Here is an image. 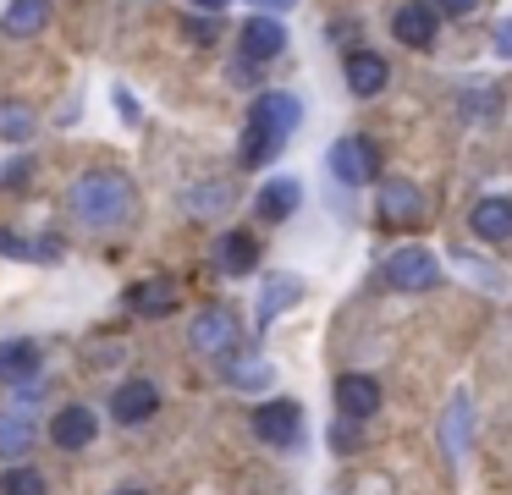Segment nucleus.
I'll list each match as a JSON object with an SVG mask.
<instances>
[{
	"instance_id": "f257e3e1",
	"label": "nucleus",
	"mask_w": 512,
	"mask_h": 495,
	"mask_svg": "<svg viewBox=\"0 0 512 495\" xmlns=\"http://www.w3.org/2000/svg\"><path fill=\"white\" fill-rule=\"evenodd\" d=\"M72 209H78V220L89 231H116V226L133 220L138 193L122 171H105L100 165V171H83L78 182H72Z\"/></svg>"
},
{
	"instance_id": "f03ea898",
	"label": "nucleus",
	"mask_w": 512,
	"mask_h": 495,
	"mask_svg": "<svg viewBox=\"0 0 512 495\" xmlns=\"http://www.w3.org/2000/svg\"><path fill=\"white\" fill-rule=\"evenodd\" d=\"M386 281L397 292H435L441 286V264H435L430 248H397V253H386Z\"/></svg>"
},
{
	"instance_id": "7ed1b4c3",
	"label": "nucleus",
	"mask_w": 512,
	"mask_h": 495,
	"mask_svg": "<svg viewBox=\"0 0 512 495\" xmlns=\"http://www.w3.org/2000/svg\"><path fill=\"white\" fill-rule=\"evenodd\" d=\"M325 165L336 171V182L364 187V182H375V176H380V149L369 138H336L331 154H325Z\"/></svg>"
},
{
	"instance_id": "20e7f679",
	"label": "nucleus",
	"mask_w": 512,
	"mask_h": 495,
	"mask_svg": "<svg viewBox=\"0 0 512 495\" xmlns=\"http://www.w3.org/2000/svg\"><path fill=\"white\" fill-rule=\"evenodd\" d=\"M254 429H259V440H270V446H298L303 440V407L287 402V396L259 402L254 407Z\"/></svg>"
},
{
	"instance_id": "39448f33",
	"label": "nucleus",
	"mask_w": 512,
	"mask_h": 495,
	"mask_svg": "<svg viewBox=\"0 0 512 495\" xmlns=\"http://www.w3.org/2000/svg\"><path fill=\"white\" fill-rule=\"evenodd\" d=\"M237 50H243L248 66L276 61V55L287 50V28H281V17H248L243 33H237Z\"/></svg>"
},
{
	"instance_id": "423d86ee",
	"label": "nucleus",
	"mask_w": 512,
	"mask_h": 495,
	"mask_svg": "<svg viewBox=\"0 0 512 495\" xmlns=\"http://www.w3.org/2000/svg\"><path fill=\"white\" fill-rule=\"evenodd\" d=\"M188 341L204 352V358H221V352L237 347V319L226 314V308H204V314L188 325Z\"/></svg>"
},
{
	"instance_id": "0eeeda50",
	"label": "nucleus",
	"mask_w": 512,
	"mask_h": 495,
	"mask_svg": "<svg viewBox=\"0 0 512 495\" xmlns=\"http://www.w3.org/2000/svg\"><path fill=\"white\" fill-rule=\"evenodd\" d=\"M435 28H441V17H435L430 0H408V6H397V17H391V33H397L408 50H430Z\"/></svg>"
},
{
	"instance_id": "6e6552de",
	"label": "nucleus",
	"mask_w": 512,
	"mask_h": 495,
	"mask_svg": "<svg viewBox=\"0 0 512 495\" xmlns=\"http://www.w3.org/2000/svg\"><path fill=\"white\" fill-rule=\"evenodd\" d=\"M336 407H342V418H353V424L375 418L380 413V380L375 374H342V380H336Z\"/></svg>"
},
{
	"instance_id": "1a4fd4ad",
	"label": "nucleus",
	"mask_w": 512,
	"mask_h": 495,
	"mask_svg": "<svg viewBox=\"0 0 512 495\" xmlns=\"http://www.w3.org/2000/svg\"><path fill=\"white\" fill-rule=\"evenodd\" d=\"M281 149H287V138H281V132L270 127L265 116H254V110H248V121H243V143H237V160H243V165H270Z\"/></svg>"
},
{
	"instance_id": "9d476101",
	"label": "nucleus",
	"mask_w": 512,
	"mask_h": 495,
	"mask_svg": "<svg viewBox=\"0 0 512 495\" xmlns=\"http://www.w3.org/2000/svg\"><path fill=\"white\" fill-rule=\"evenodd\" d=\"M342 72H347V88H353L358 99H375L380 88H386L391 66H386V55H375V50H347Z\"/></svg>"
},
{
	"instance_id": "9b49d317",
	"label": "nucleus",
	"mask_w": 512,
	"mask_h": 495,
	"mask_svg": "<svg viewBox=\"0 0 512 495\" xmlns=\"http://www.w3.org/2000/svg\"><path fill=\"white\" fill-rule=\"evenodd\" d=\"M155 407H160V391L149 380H127V385H116V391H111V418H116V424H144Z\"/></svg>"
},
{
	"instance_id": "f8f14e48",
	"label": "nucleus",
	"mask_w": 512,
	"mask_h": 495,
	"mask_svg": "<svg viewBox=\"0 0 512 495\" xmlns=\"http://www.w3.org/2000/svg\"><path fill=\"white\" fill-rule=\"evenodd\" d=\"M94 435H100V418H94V407H61L56 424H50V440H56L61 451H83Z\"/></svg>"
},
{
	"instance_id": "ddd939ff",
	"label": "nucleus",
	"mask_w": 512,
	"mask_h": 495,
	"mask_svg": "<svg viewBox=\"0 0 512 495\" xmlns=\"http://www.w3.org/2000/svg\"><path fill=\"white\" fill-rule=\"evenodd\" d=\"M127 308H133V314H144V319H166L171 308H177V281L155 275V281L127 286Z\"/></svg>"
},
{
	"instance_id": "4468645a",
	"label": "nucleus",
	"mask_w": 512,
	"mask_h": 495,
	"mask_svg": "<svg viewBox=\"0 0 512 495\" xmlns=\"http://www.w3.org/2000/svg\"><path fill=\"white\" fill-rule=\"evenodd\" d=\"M259 264V242L248 237V231H226V237H215V270L221 275H248Z\"/></svg>"
},
{
	"instance_id": "2eb2a0df",
	"label": "nucleus",
	"mask_w": 512,
	"mask_h": 495,
	"mask_svg": "<svg viewBox=\"0 0 512 495\" xmlns=\"http://www.w3.org/2000/svg\"><path fill=\"white\" fill-rule=\"evenodd\" d=\"M468 226L479 242H507L512 237V198H479L468 209Z\"/></svg>"
},
{
	"instance_id": "dca6fc26",
	"label": "nucleus",
	"mask_w": 512,
	"mask_h": 495,
	"mask_svg": "<svg viewBox=\"0 0 512 495\" xmlns=\"http://www.w3.org/2000/svg\"><path fill=\"white\" fill-rule=\"evenodd\" d=\"M34 374H39V341H28V336L0 341V385H23Z\"/></svg>"
},
{
	"instance_id": "f3484780",
	"label": "nucleus",
	"mask_w": 512,
	"mask_h": 495,
	"mask_svg": "<svg viewBox=\"0 0 512 495\" xmlns=\"http://www.w3.org/2000/svg\"><path fill=\"white\" fill-rule=\"evenodd\" d=\"M375 204L386 220H424V193L413 182H402V176H386V182H380Z\"/></svg>"
},
{
	"instance_id": "a211bd4d",
	"label": "nucleus",
	"mask_w": 512,
	"mask_h": 495,
	"mask_svg": "<svg viewBox=\"0 0 512 495\" xmlns=\"http://www.w3.org/2000/svg\"><path fill=\"white\" fill-rule=\"evenodd\" d=\"M254 204H259V215H265V220H292V215H298V204H303V182H298V176H276V182L259 187Z\"/></svg>"
},
{
	"instance_id": "6ab92c4d",
	"label": "nucleus",
	"mask_w": 512,
	"mask_h": 495,
	"mask_svg": "<svg viewBox=\"0 0 512 495\" xmlns=\"http://www.w3.org/2000/svg\"><path fill=\"white\" fill-rule=\"evenodd\" d=\"M298 297H303V281H298L292 270H276V275H270L265 292H259V330H270V319L287 314V308L298 303Z\"/></svg>"
},
{
	"instance_id": "aec40b11",
	"label": "nucleus",
	"mask_w": 512,
	"mask_h": 495,
	"mask_svg": "<svg viewBox=\"0 0 512 495\" xmlns=\"http://www.w3.org/2000/svg\"><path fill=\"white\" fill-rule=\"evenodd\" d=\"M0 22H6L12 39H34V33H45V22H50V0H12V6L0 11Z\"/></svg>"
},
{
	"instance_id": "412c9836",
	"label": "nucleus",
	"mask_w": 512,
	"mask_h": 495,
	"mask_svg": "<svg viewBox=\"0 0 512 495\" xmlns=\"http://www.w3.org/2000/svg\"><path fill=\"white\" fill-rule=\"evenodd\" d=\"M221 369H226V380L237 385V391H254V385H270V363L265 358H243V352H221Z\"/></svg>"
},
{
	"instance_id": "4be33fe9",
	"label": "nucleus",
	"mask_w": 512,
	"mask_h": 495,
	"mask_svg": "<svg viewBox=\"0 0 512 495\" xmlns=\"http://www.w3.org/2000/svg\"><path fill=\"white\" fill-rule=\"evenodd\" d=\"M28 440H34V418L28 413H0V462L23 457Z\"/></svg>"
},
{
	"instance_id": "5701e85b",
	"label": "nucleus",
	"mask_w": 512,
	"mask_h": 495,
	"mask_svg": "<svg viewBox=\"0 0 512 495\" xmlns=\"http://www.w3.org/2000/svg\"><path fill=\"white\" fill-rule=\"evenodd\" d=\"M441 440H446V451H452V462H463V451H468V396L463 391L452 396V407H446Z\"/></svg>"
},
{
	"instance_id": "b1692460",
	"label": "nucleus",
	"mask_w": 512,
	"mask_h": 495,
	"mask_svg": "<svg viewBox=\"0 0 512 495\" xmlns=\"http://www.w3.org/2000/svg\"><path fill=\"white\" fill-rule=\"evenodd\" d=\"M0 495H45V473L28 468V462H17V468L0 473Z\"/></svg>"
},
{
	"instance_id": "393cba45",
	"label": "nucleus",
	"mask_w": 512,
	"mask_h": 495,
	"mask_svg": "<svg viewBox=\"0 0 512 495\" xmlns=\"http://www.w3.org/2000/svg\"><path fill=\"white\" fill-rule=\"evenodd\" d=\"M34 110L28 105H0V138H12V143H28L34 138Z\"/></svg>"
},
{
	"instance_id": "a878e982",
	"label": "nucleus",
	"mask_w": 512,
	"mask_h": 495,
	"mask_svg": "<svg viewBox=\"0 0 512 495\" xmlns=\"http://www.w3.org/2000/svg\"><path fill=\"white\" fill-rule=\"evenodd\" d=\"M452 259H457V264H463V270H468V275H474V281H479V286H490V292H507V275H501V270H490V264H479V259H474V253H463V248H452Z\"/></svg>"
},
{
	"instance_id": "bb28decb",
	"label": "nucleus",
	"mask_w": 512,
	"mask_h": 495,
	"mask_svg": "<svg viewBox=\"0 0 512 495\" xmlns=\"http://www.w3.org/2000/svg\"><path fill=\"white\" fill-rule=\"evenodd\" d=\"M61 253H67V242H61V237H28V259H34V264H56Z\"/></svg>"
},
{
	"instance_id": "cd10ccee",
	"label": "nucleus",
	"mask_w": 512,
	"mask_h": 495,
	"mask_svg": "<svg viewBox=\"0 0 512 495\" xmlns=\"http://www.w3.org/2000/svg\"><path fill=\"white\" fill-rule=\"evenodd\" d=\"M116 110H122V121H127V127H138V121H144V110H138V99L133 94H127V88H116Z\"/></svg>"
},
{
	"instance_id": "c85d7f7f",
	"label": "nucleus",
	"mask_w": 512,
	"mask_h": 495,
	"mask_svg": "<svg viewBox=\"0 0 512 495\" xmlns=\"http://www.w3.org/2000/svg\"><path fill=\"white\" fill-rule=\"evenodd\" d=\"M0 253L6 259H28V237L23 231H0Z\"/></svg>"
},
{
	"instance_id": "c756f323",
	"label": "nucleus",
	"mask_w": 512,
	"mask_h": 495,
	"mask_svg": "<svg viewBox=\"0 0 512 495\" xmlns=\"http://www.w3.org/2000/svg\"><path fill=\"white\" fill-rule=\"evenodd\" d=\"M430 6H435V17H468L479 0H430Z\"/></svg>"
},
{
	"instance_id": "7c9ffc66",
	"label": "nucleus",
	"mask_w": 512,
	"mask_h": 495,
	"mask_svg": "<svg viewBox=\"0 0 512 495\" xmlns=\"http://www.w3.org/2000/svg\"><path fill=\"white\" fill-rule=\"evenodd\" d=\"M28 165H34V160H12L6 171H0V187H23L28 182Z\"/></svg>"
},
{
	"instance_id": "2f4dec72",
	"label": "nucleus",
	"mask_w": 512,
	"mask_h": 495,
	"mask_svg": "<svg viewBox=\"0 0 512 495\" xmlns=\"http://www.w3.org/2000/svg\"><path fill=\"white\" fill-rule=\"evenodd\" d=\"M496 55H501V61H512V17L496 22Z\"/></svg>"
},
{
	"instance_id": "473e14b6",
	"label": "nucleus",
	"mask_w": 512,
	"mask_h": 495,
	"mask_svg": "<svg viewBox=\"0 0 512 495\" xmlns=\"http://www.w3.org/2000/svg\"><path fill=\"white\" fill-rule=\"evenodd\" d=\"M353 440H358V435H353V418H336V435H331V446H336V451H353Z\"/></svg>"
},
{
	"instance_id": "72a5a7b5",
	"label": "nucleus",
	"mask_w": 512,
	"mask_h": 495,
	"mask_svg": "<svg viewBox=\"0 0 512 495\" xmlns=\"http://www.w3.org/2000/svg\"><path fill=\"white\" fill-rule=\"evenodd\" d=\"M259 6H270V11H292L298 0H259Z\"/></svg>"
},
{
	"instance_id": "f704fd0d",
	"label": "nucleus",
	"mask_w": 512,
	"mask_h": 495,
	"mask_svg": "<svg viewBox=\"0 0 512 495\" xmlns=\"http://www.w3.org/2000/svg\"><path fill=\"white\" fill-rule=\"evenodd\" d=\"M188 6H204V11H215V6H232V0H188Z\"/></svg>"
},
{
	"instance_id": "c9c22d12",
	"label": "nucleus",
	"mask_w": 512,
	"mask_h": 495,
	"mask_svg": "<svg viewBox=\"0 0 512 495\" xmlns=\"http://www.w3.org/2000/svg\"><path fill=\"white\" fill-rule=\"evenodd\" d=\"M116 495H144V490H116Z\"/></svg>"
}]
</instances>
